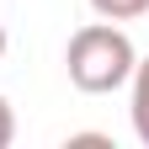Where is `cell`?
Wrapping results in <instances>:
<instances>
[{
	"instance_id": "obj_1",
	"label": "cell",
	"mask_w": 149,
	"mask_h": 149,
	"mask_svg": "<svg viewBox=\"0 0 149 149\" xmlns=\"http://www.w3.org/2000/svg\"><path fill=\"white\" fill-rule=\"evenodd\" d=\"M139 53H133V37H128L117 22H91L69 37L64 48V69L74 91H85V96H107V91H123L128 74H133Z\"/></svg>"
},
{
	"instance_id": "obj_2",
	"label": "cell",
	"mask_w": 149,
	"mask_h": 149,
	"mask_svg": "<svg viewBox=\"0 0 149 149\" xmlns=\"http://www.w3.org/2000/svg\"><path fill=\"white\" fill-rule=\"evenodd\" d=\"M128 117H133L139 144L149 149V59H139L133 74H128Z\"/></svg>"
},
{
	"instance_id": "obj_3",
	"label": "cell",
	"mask_w": 149,
	"mask_h": 149,
	"mask_svg": "<svg viewBox=\"0 0 149 149\" xmlns=\"http://www.w3.org/2000/svg\"><path fill=\"white\" fill-rule=\"evenodd\" d=\"M91 11H96L101 22H133V16L149 11V0H91Z\"/></svg>"
},
{
	"instance_id": "obj_4",
	"label": "cell",
	"mask_w": 149,
	"mask_h": 149,
	"mask_svg": "<svg viewBox=\"0 0 149 149\" xmlns=\"http://www.w3.org/2000/svg\"><path fill=\"white\" fill-rule=\"evenodd\" d=\"M11 139H16V112H11V101H6V96H0V149H6Z\"/></svg>"
},
{
	"instance_id": "obj_5",
	"label": "cell",
	"mask_w": 149,
	"mask_h": 149,
	"mask_svg": "<svg viewBox=\"0 0 149 149\" xmlns=\"http://www.w3.org/2000/svg\"><path fill=\"white\" fill-rule=\"evenodd\" d=\"M6 43H11V37H6V16H0V59H6Z\"/></svg>"
}]
</instances>
